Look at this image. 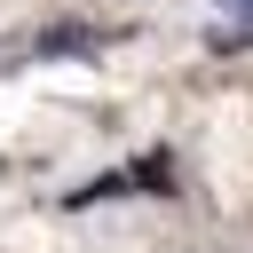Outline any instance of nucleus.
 I'll return each instance as SVG.
<instances>
[{
	"mask_svg": "<svg viewBox=\"0 0 253 253\" xmlns=\"http://www.w3.org/2000/svg\"><path fill=\"white\" fill-rule=\"evenodd\" d=\"M40 47H47V55H63V47H95V32H79V24H55Z\"/></svg>",
	"mask_w": 253,
	"mask_h": 253,
	"instance_id": "1",
	"label": "nucleus"
},
{
	"mask_svg": "<svg viewBox=\"0 0 253 253\" xmlns=\"http://www.w3.org/2000/svg\"><path fill=\"white\" fill-rule=\"evenodd\" d=\"M221 8H229V16H245V24H253V0H221Z\"/></svg>",
	"mask_w": 253,
	"mask_h": 253,
	"instance_id": "2",
	"label": "nucleus"
}]
</instances>
